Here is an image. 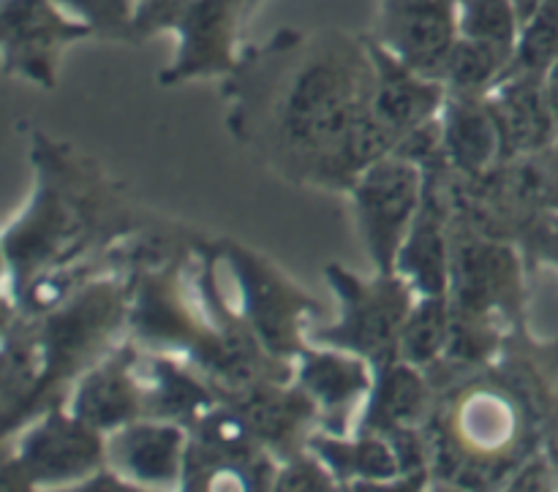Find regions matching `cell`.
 Returning a JSON list of instances; mask_svg holds the SVG:
<instances>
[{"mask_svg": "<svg viewBox=\"0 0 558 492\" xmlns=\"http://www.w3.org/2000/svg\"><path fill=\"white\" fill-rule=\"evenodd\" d=\"M245 422L278 463L308 450L311 435L319 430V408L298 386V381L265 379L221 397Z\"/></svg>", "mask_w": 558, "mask_h": 492, "instance_id": "cell-15", "label": "cell"}, {"mask_svg": "<svg viewBox=\"0 0 558 492\" xmlns=\"http://www.w3.org/2000/svg\"><path fill=\"white\" fill-rule=\"evenodd\" d=\"M129 337V272L109 270L44 313L3 305L0 439L69 403L80 376Z\"/></svg>", "mask_w": 558, "mask_h": 492, "instance_id": "cell-3", "label": "cell"}, {"mask_svg": "<svg viewBox=\"0 0 558 492\" xmlns=\"http://www.w3.org/2000/svg\"><path fill=\"white\" fill-rule=\"evenodd\" d=\"M325 281L338 299V316L330 324L311 327L308 341L357 354L374 368L401 359L403 324L417 299L412 283L398 270H374V275L363 278L338 261L325 265Z\"/></svg>", "mask_w": 558, "mask_h": 492, "instance_id": "cell-7", "label": "cell"}, {"mask_svg": "<svg viewBox=\"0 0 558 492\" xmlns=\"http://www.w3.org/2000/svg\"><path fill=\"white\" fill-rule=\"evenodd\" d=\"M272 490L278 492H330L338 490L336 477H332L330 468L325 466L316 452L303 450L298 455L287 457V460L278 463L276 484Z\"/></svg>", "mask_w": 558, "mask_h": 492, "instance_id": "cell-29", "label": "cell"}, {"mask_svg": "<svg viewBox=\"0 0 558 492\" xmlns=\"http://www.w3.org/2000/svg\"><path fill=\"white\" fill-rule=\"evenodd\" d=\"M276 473L278 457L223 401L189 428L180 490H218L223 479H232L240 490H272Z\"/></svg>", "mask_w": 558, "mask_h": 492, "instance_id": "cell-11", "label": "cell"}, {"mask_svg": "<svg viewBox=\"0 0 558 492\" xmlns=\"http://www.w3.org/2000/svg\"><path fill=\"white\" fill-rule=\"evenodd\" d=\"M221 93L232 139L270 172L303 188L349 194L360 174L354 131L374 93L363 33L281 27L243 49Z\"/></svg>", "mask_w": 558, "mask_h": 492, "instance_id": "cell-1", "label": "cell"}, {"mask_svg": "<svg viewBox=\"0 0 558 492\" xmlns=\"http://www.w3.org/2000/svg\"><path fill=\"white\" fill-rule=\"evenodd\" d=\"M65 14L93 27L104 41L136 44L134 9L136 0H52Z\"/></svg>", "mask_w": 558, "mask_h": 492, "instance_id": "cell-28", "label": "cell"}, {"mask_svg": "<svg viewBox=\"0 0 558 492\" xmlns=\"http://www.w3.org/2000/svg\"><path fill=\"white\" fill-rule=\"evenodd\" d=\"M142 348L131 337L80 376L69 395V411L104 435L145 419V392L140 376Z\"/></svg>", "mask_w": 558, "mask_h": 492, "instance_id": "cell-17", "label": "cell"}, {"mask_svg": "<svg viewBox=\"0 0 558 492\" xmlns=\"http://www.w3.org/2000/svg\"><path fill=\"white\" fill-rule=\"evenodd\" d=\"M441 152L461 180H477L501 161V134L485 98L447 96L441 109Z\"/></svg>", "mask_w": 558, "mask_h": 492, "instance_id": "cell-23", "label": "cell"}, {"mask_svg": "<svg viewBox=\"0 0 558 492\" xmlns=\"http://www.w3.org/2000/svg\"><path fill=\"white\" fill-rule=\"evenodd\" d=\"M526 254L529 267L554 265L558 267V210H548L529 226L518 243Z\"/></svg>", "mask_w": 558, "mask_h": 492, "instance_id": "cell-30", "label": "cell"}, {"mask_svg": "<svg viewBox=\"0 0 558 492\" xmlns=\"http://www.w3.org/2000/svg\"><path fill=\"white\" fill-rule=\"evenodd\" d=\"M425 172L401 152L379 158L349 188L354 223L376 272H396L398 254L423 205Z\"/></svg>", "mask_w": 558, "mask_h": 492, "instance_id": "cell-10", "label": "cell"}, {"mask_svg": "<svg viewBox=\"0 0 558 492\" xmlns=\"http://www.w3.org/2000/svg\"><path fill=\"white\" fill-rule=\"evenodd\" d=\"M545 90H548V103H550V114H554V128H556L554 147L548 150V158L550 163H554V172L558 180V60L550 65L548 74H545Z\"/></svg>", "mask_w": 558, "mask_h": 492, "instance_id": "cell-31", "label": "cell"}, {"mask_svg": "<svg viewBox=\"0 0 558 492\" xmlns=\"http://www.w3.org/2000/svg\"><path fill=\"white\" fill-rule=\"evenodd\" d=\"M140 376L145 392V417L178 422L185 430L221 401L205 373L174 354L142 348Z\"/></svg>", "mask_w": 558, "mask_h": 492, "instance_id": "cell-22", "label": "cell"}, {"mask_svg": "<svg viewBox=\"0 0 558 492\" xmlns=\"http://www.w3.org/2000/svg\"><path fill=\"white\" fill-rule=\"evenodd\" d=\"M521 25V0H463L461 5V36L490 44L510 58H515Z\"/></svg>", "mask_w": 558, "mask_h": 492, "instance_id": "cell-27", "label": "cell"}, {"mask_svg": "<svg viewBox=\"0 0 558 492\" xmlns=\"http://www.w3.org/2000/svg\"><path fill=\"white\" fill-rule=\"evenodd\" d=\"M265 0H136V44L161 33L178 38L158 85L227 79L243 58V27Z\"/></svg>", "mask_w": 558, "mask_h": 492, "instance_id": "cell-5", "label": "cell"}, {"mask_svg": "<svg viewBox=\"0 0 558 492\" xmlns=\"http://www.w3.org/2000/svg\"><path fill=\"white\" fill-rule=\"evenodd\" d=\"M189 430L167 419H136L107 435V466L140 490L183 484Z\"/></svg>", "mask_w": 558, "mask_h": 492, "instance_id": "cell-19", "label": "cell"}, {"mask_svg": "<svg viewBox=\"0 0 558 492\" xmlns=\"http://www.w3.org/2000/svg\"><path fill=\"white\" fill-rule=\"evenodd\" d=\"M363 36L371 63H374L371 112L403 142L409 134L439 118L447 103V90L439 79L420 74L401 58H396L371 33H363Z\"/></svg>", "mask_w": 558, "mask_h": 492, "instance_id": "cell-18", "label": "cell"}, {"mask_svg": "<svg viewBox=\"0 0 558 492\" xmlns=\"http://www.w3.org/2000/svg\"><path fill=\"white\" fill-rule=\"evenodd\" d=\"M308 450L325 460L336 477L338 490L374 492L379 484L398 479V457L387 435L379 433H327L316 430Z\"/></svg>", "mask_w": 558, "mask_h": 492, "instance_id": "cell-24", "label": "cell"}, {"mask_svg": "<svg viewBox=\"0 0 558 492\" xmlns=\"http://www.w3.org/2000/svg\"><path fill=\"white\" fill-rule=\"evenodd\" d=\"M31 136L33 190L3 229V305L58 308L96 275L129 267V243L153 226L123 183L74 142Z\"/></svg>", "mask_w": 558, "mask_h": 492, "instance_id": "cell-2", "label": "cell"}, {"mask_svg": "<svg viewBox=\"0 0 558 492\" xmlns=\"http://www.w3.org/2000/svg\"><path fill=\"white\" fill-rule=\"evenodd\" d=\"M452 305L450 294H417L403 324L398 357L417 368L430 370L450 346Z\"/></svg>", "mask_w": 558, "mask_h": 492, "instance_id": "cell-26", "label": "cell"}, {"mask_svg": "<svg viewBox=\"0 0 558 492\" xmlns=\"http://www.w3.org/2000/svg\"><path fill=\"white\" fill-rule=\"evenodd\" d=\"M85 38H96L93 27L52 0H0V58L9 79L54 90L65 49Z\"/></svg>", "mask_w": 558, "mask_h": 492, "instance_id": "cell-12", "label": "cell"}, {"mask_svg": "<svg viewBox=\"0 0 558 492\" xmlns=\"http://www.w3.org/2000/svg\"><path fill=\"white\" fill-rule=\"evenodd\" d=\"M463 0H379L371 36L425 76H439L461 36Z\"/></svg>", "mask_w": 558, "mask_h": 492, "instance_id": "cell-14", "label": "cell"}, {"mask_svg": "<svg viewBox=\"0 0 558 492\" xmlns=\"http://www.w3.org/2000/svg\"><path fill=\"white\" fill-rule=\"evenodd\" d=\"M294 381L319 408V428L347 435L374 386V365L352 352L308 343L294 359Z\"/></svg>", "mask_w": 558, "mask_h": 492, "instance_id": "cell-16", "label": "cell"}, {"mask_svg": "<svg viewBox=\"0 0 558 492\" xmlns=\"http://www.w3.org/2000/svg\"><path fill=\"white\" fill-rule=\"evenodd\" d=\"M526 254L512 239L494 237L456 207L450 234L452 316L496 330L526 327Z\"/></svg>", "mask_w": 558, "mask_h": 492, "instance_id": "cell-6", "label": "cell"}, {"mask_svg": "<svg viewBox=\"0 0 558 492\" xmlns=\"http://www.w3.org/2000/svg\"><path fill=\"white\" fill-rule=\"evenodd\" d=\"M483 98L499 125L501 161L539 156L554 147L556 128L545 74L507 69Z\"/></svg>", "mask_w": 558, "mask_h": 492, "instance_id": "cell-20", "label": "cell"}, {"mask_svg": "<svg viewBox=\"0 0 558 492\" xmlns=\"http://www.w3.org/2000/svg\"><path fill=\"white\" fill-rule=\"evenodd\" d=\"M221 261L240 288V313L267 354L294 362L308 348V332L319 319L322 303L265 254L240 239H216Z\"/></svg>", "mask_w": 558, "mask_h": 492, "instance_id": "cell-9", "label": "cell"}, {"mask_svg": "<svg viewBox=\"0 0 558 492\" xmlns=\"http://www.w3.org/2000/svg\"><path fill=\"white\" fill-rule=\"evenodd\" d=\"M434 381L423 368L403 359L374 368V386L352 433L387 435L398 428H425L436 408Z\"/></svg>", "mask_w": 558, "mask_h": 492, "instance_id": "cell-21", "label": "cell"}, {"mask_svg": "<svg viewBox=\"0 0 558 492\" xmlns=\"http://www.w3.org/2000/svg\"><path fill=\"white\" fill-rule=\"evenodd\" d=\"M104 466H107V435L74 417L69 403H60L3 441L0 490H74Z\"/></svg>", "mask_w": 558, "mask_h": 492, "instance_id": "cell-8", "label": "cell"}, {"mask_svg": "<svg viewBox=\"0 0 558 492\" xmlns=\"http://www.w3.org/2000/svg\"><path fill=\"white\" fill-rule=\"evenodd\" d=\"M510 63L512 58L501 49L474 41V38L458 36L436 79L445 85L447 96L483 98L499 82V76L510 69Z\"/></svg>", "mask_w": 558, "mask_h": 492, "instance_id": "cell-25", "label": "cell"}, {"mask_svg": "<svg viewBox=\"0 0 558 492\" xmlns=\"http://www.w3.org/2000/svg\"><path fill=\"white\" fill-rule=\"evenodd\" d=\"M425 430L434 446V484L507 490L512 473L539 452L543 414L499 362H490L439 392Z\"/></svg>", "mask_w": 558, "mask_h": 492, "instance_id": "cell-4", "label": "cell"}, {"mask_svg": "<svg viewBox=\"0 0 558 492\" xmlns=\"http://www.w3.org/2000/svg\"><path fill=\"white\" fill-rule=\"evenodd\" d=\"M423 205L398 254L396 270L417 294H450V234L456 218V172L445 152L423 163Z\"/></svg>", "mask_w": 558, "mask_h": 492, "instance_id": "cell-13", "label": "cell"}]
</instances>
